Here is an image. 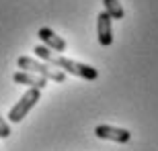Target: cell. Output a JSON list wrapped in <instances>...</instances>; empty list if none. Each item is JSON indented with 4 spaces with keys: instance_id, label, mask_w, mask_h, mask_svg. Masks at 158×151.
Masks as SVG:
<instances>
[{
    "instance_id": "obj_1",
    "label": "cell",
    "mask_w": 158,
    "mask_h": 151,
    "mask_svg": "<svg viewBox=\"0 0 158 151\" xmlns=\"http://www.w3.org/2000/svg\"><path fill=\"white\" fill-rule=\"evenodd\" d=\"M33 51H35V55L41 59V61L53 65L56 70L64 72V74L78 76V78H84V80H97V78H99L97 68L86 65V64H80V61H74V59L64 57V55H58V53H53L52 49H47L45 45H37Z\"/></svg>"
},
{
    "instance_id": "obj_2",
    "label": "cell",
    "mask_w": 158,
    "mask_h": 151,
    "mask_svg": "<svg viewBox=\"0 0 158 151\" xmlns=\"http://www.w3.org/2000/svg\"><path fill=\"white\" fill-rule=\"evenodd\" d=\"M17 65L21 68V72H29V74L41 76V78L52 80V82H64L66 80V74H64V72L56 70L53 65L45 64V61H39V59L29 57V55H21V57L17 59Z\"/></svg>"
},
{
    "instance_id": "obj_3",
    "label": "cell",
    "mask_w": 158,
    "mask_h": 151,
    "mask_svg": "<svg viewBox=\"0 0 158 151\" xmlns=\"http://www.w3.org/2000/svg\"><path fill=\"white\" fill-rule=\"evenodd\" d=\"M39 98H41V90L29 88V90L21 96V100L10 108V112H8V122H12V125H15V122H21L25 116L29 114L31 108L39 102Z\"/></svg>"
},
{
    "instance_id": "obj_4",
    "label": "cell",
    "mask_w": 158,
    "mask_h": 151,
    "mask_svg": "<svg viewBox=\"0 0 158 151\" xmlns=\"http://www.w3.org/2000/svg\"><path fill=\"white\" fill-rule=\"evenodd\" d=\"M94 135L99 139H105V141H115V143H127L131 139V133L127 129H121V127H113V125H97L94 127Z\"/></svg>"
},
{
    "instance_id": "obj_5",
    "label": "cell",
    "mask_w": 158,
    "mask_h": 151,
    "mask_svg": "<svg viewBox=\"0 0 158 151\" xmlns=\"http://www.w3.org/2000/svg\"><path fill=\"white\" fill-rule=\"evenodd\" d=\"M97 37L103 47H109L113 43V25L105 10L97 14Z\"/></svg>"
},
{
    "instance_id": "obj_6",
    "label": "cell",
    "mask_w": 158,
    "mask_h": 151,
    "mask_svg": "<svg viewBox=\"0 0 158 151\" xmlns=\"http://www.w3.org/2000/svg\"><path fill=\"white\" fill-rule=\"evenodd\" d=\"M12 82L15 84H21V86H27V88H35V90H43L47 86L45 78L29 74V72H15L12 74Z\"/></svg>"
},
{
    "instance_id": "obj_7",
    "label": "cell",
    "mask_w": 158,
    "mask_h": 151,
    "mask_svg": "<svg viewBox=\"0 0 158 151\" xmlns=\"http://www.w3.org/2000/svg\"><path fill=\"white\" fill-rule=\"evenodd\" d=\"M37 35H39V39L43 41V45H45L47 49H53V51H60V53H64V51H66V41L62 39L60 35H56L52 29H47V27H41Z\"/></svg>"
},
{
    "instance_id": "obj_8",
    "label": "cell",
    "mask_w": 158,
    "mask_h": 151,
    "mask_svg": "<svg viewBox=\"0 0 158 151\" xmlns=\"http://www.w3.org/2000/svg\"><path fill=\"white\" fill-rule=\"evenodd\" d=\"M103 4H105V12L109 14L111 21H119V18L125 17V10L119 4V0H103Z\"/></svg>"
},
{
    "instance_id": "obj_9",
    "label": "cell",
    "mask_w": 158,
    "mask_h": 151,
    "mask_svg": "<svg viewBox=\"0 0 158 151\" xmlns=\"http://www.w3.org/2000/svg\"><path fill=\"white\" fill-rule=\"evenodd\" d=\"M8 137H10V125L0 114V139H8Z\"/></svg>"
}]
</instances>
